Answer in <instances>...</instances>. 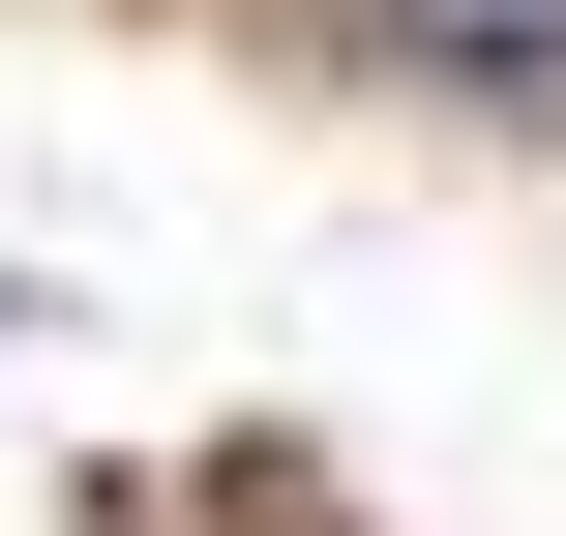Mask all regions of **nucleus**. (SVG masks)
<instances>
[{"instance_id": "1", "label": "nucleus", "mask_w": 566, "mask_h": 536, "mask_svg": "<svg viewBox=\"0 0 566 536\" xmlns=\"http://www.w3.org/2000/svg\"><path fill=\"white\" fill-rule=\"evenodd\" d=\"M418 60H566V0H388Z\"/></svg>"}, {"instance_id": "2", "label": "nucleus", "mask_w": 566, "mask_h": 536, "mask_svg": "<svg viewBox=\"0 0 566 536\" xmlns=\"http://www.w3.org/2000/svg\"><path fill=\"white\" fill-rule=\"evenodd\" d=\"M0 328H30V298H0Z\"/></svg>"}]
</instances>
